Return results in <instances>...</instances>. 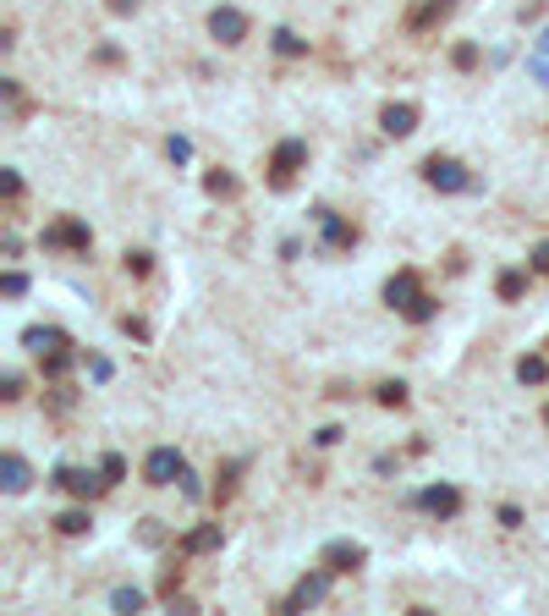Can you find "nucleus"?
I'll list each match as a JSON object with an SVG mask.
<instances>
[{"mask_svg":"<svg viewBox=\"0 0 549 616\" xmlns=\"http://www.w3.org/2000/svg\"><path fill=\"white\" fill-rule=\"evenodd\" d=\"M39 248H50V253H88V248H94V232H88L83 215H55V221L39 232Z\"/></svg>","mask_w":549,"mask_h":616,"instance_id":"f257e3e1","label":"nucleus"},{"mask_svg":"<svg viewBox=\"0 0 549 616\" xmlns=\"http://www.w3.org/2000/svg\"><path fill=\"white\" fill-rule=\"evenodd\" d=\"M264 171H269V187L274 193H286L297 182V171H308V144L302 138H281V144L269 149V166Z\"/></svg>","mask_w":549,"mask_h":616,"instance_id":"f03ea898","label":"nucleus"},{"mask_svg":"<svg viewBox=\"0 0 549 616\" xmlns=\"http://www.w3.org/2000/svg\"><path fill=\"white\" fill-rule=\"evenodd\" d=\"M418 171H423V182H429L434 193H472V187H478V176H472L456 155H429Z\"/></svg>","mask_w":549,"mask_h":616,"instance_id":"7ed1b4c3","label":"nucleus"},{"mask_svg":"<svg viewBox=\"0 0 549 616\" xmlns=\"http://www.w3.org/2000/svg\"><path fill=\"white\" fill-rule=\"evenodd\" d=\"M330 583H335V573L330 567H313V573H302L297 583H292V594L274 605L281 616H297V611H313V605H324V594H330Z\"/></svg>","mask_w":549,"mask_h":616,"instance_id":"20e7f679","label":"nucleus"},{"mask_svg":"<svg viewBox=\"0 0 549 616\" xmlns=\"http://www.w3.org/2000/svg\"><path fill=\"white\" fill-rule=\"evenodd\" d=\"M50 485L66 490V496H78V501H94V496L110 490V479H105L99 468H72V462H60V468L50 473Z\"/></svg>","mask_w":549,"mask_h":616,"instance_id":"39448f33","label":"nucleus"},{"mask_svg":"<svg viewBox=\"0 0 549 616\" xmlns=\"http://www.w3.org/2000/svg\"><path fill=\"white\" fill-rule=\"evenodd\" d=\"M313 221H319V253H352L358 248V226L347 215H335L330 204H319Z\"/></svg>","mask_w":549,"mask_h":616,"instance_id":"423d86ee","label":"nucleus"},{"mask_svg":"<svg viewBox=\"0 0 549 616\" xmlns=\"http://www.w3.org/2000/svg\"><path fill=\"white\" fill-rule=\"evenodd\" d=\"M181 473H187V457H181L176 446H154V451L144 457V485H154V490L181 485Z\"/></svg>","mask_w":549,"mask_h":616,"instance_id":"0eeeda50","label":"nucleus"},{"mask_svg":"<svg viewBox=\"0 0 549 616\" xmlns=\"http://www.w3.org/2000/svg\"><path fill=\"white\" fill-rule=\"evenodd\" d=\"M406 507H418V512L451 523V517L461 512V490H456V485H423V490H412V496H406Z\"/></svg>","mask_w":549,"mask_h":616,"instance_id":"6e6552de","label":"nucleus"},{"mask_svg":"<svg viewBox=\"0 0 549 616\" xmlns=\"http://www.w3.org/2000/svg\"><path fill=\"white\" fill-rule=\"evenodd\" d=\"M368 562V545H358V539H330L324 551H319V567H330L335 578H347V573H358Z\"/></svg>","mask_w":549,"mask_h":616,"instance_id":"1a4fd4ad","label":"nucleus"},{"mask_svg":"<svg viewBox=\"0 0 549 616\" xmlns=\"http://www.w3.org/2000/svg\"><path fill=\"white\" fill-rule=\"evenodd\" d=\"M418 121H423V110L412 105V100L379 105V132H385V138H412V132H418Z\"/></svg>","mask_w":549,"mask_h":616,"instance_id":"9d476101","label":"nucleus"},{"mask_svg":"<svg viewBox=\"0 0 549 616\" xmlns=\"http://www.w3.org/2000/svg\"><path fill=\"white\" fill-rule=\"evenodd\" d=\"M418 298H423V276H418L412 264H406V270H395V276L385 281V303H390L395 314H406V308L418 303Z\"/></svg>","mask_w":549,"mask_h":616,"instance_id":"9b49d317","label":"nucleus"},{"mask_svg":"<svg viewBox=\"0 0 549 616\" xmlns=\"http://www.w3.org/2000/svg\"><path fill=\"white\" fill-rule=\"evenodd\" d=\"M220 545H226V528L220 523H198V528H187L176 539V556H209V551H220Z\"/></svg>","mask_w":549,"mask_h":616,"instance_id":"f8f14e48","label":"nucleus"},{"mask_svg":"<svg viewBox=\"0 0 549 616\" xmlns=\"http://www.w3.org/2000/svg\"><path fill=\"white\" fill-rule=\"evenodd\" d=\"M209 33H215L220 44H242V39H247V12H237V6H215V12H209Z\"/></svg>","mask_w":549,"mask_h":616,"instance_id":"ddd939ff","label":"nucleus"},{"mask_svg":"<svg viewBox=\"0 0 549 616\" xmlns=\"http://www.w3.org/2000/svg\"><path fill=\"white\" fill-rule=\"evenodd\" d=\"M451 12H456V0H418V6L406 12V33H429V28H440Z\"/></svg>","mask_w":549,"mask_h":616,"instance_id":"4468645a","label":"nucleus"},{"mask_svg":"<svg viewBox=\"0 0 549 616\" xmlns=\"http://www.w3.org/2000/svg\"><path fill=\"white\" fill-rule=\"evenodd\" d=\"M23 347H28L33 358H50V353H60V347H72V336L55 330V325H28V330H23Z\"/></svg>","mask_w":549,"mask_h":616,"instance_id":"2eb2a0df","label":"nucleus"},{"mask_svg":"<svg viewBox=\"0 0 549 616\" xmlns=\"http://www.w3.org/2000/svg\"><path fill=\"white\" fill-rule=\"evenodd\" d=\"M33 485V468L17 457V451H6V457H0V490H6V496H23Z\"/></svg>","mask_w":549,"mask_h":616,"instance_id":"dca6fc26","label":"nucleus"},{"mask_svg":"<svg viewBox=\"0 0 549 616\" xmlns=\"http://www.w3.org/2000/svg\"><path fill=\"white\" fill-rule=\"evenodd\" d=\"M94 528V512H88V501L83 507H66L60 517H55V534H66V539H83Z\"/></svg>","mask_w":549,"mask_h":616,"instance_id":"f3484780","label":"nucleus"},{"mask_svg":"<svg viewBox=\"0 0 549 616\" xmlns=\"http://www.w3.org/2000/svg\"><path fill=\"white\" fill-rule=\"evenodd\" d=\"M527 276H533V270H500V276H495V298L500 303H516L527 292Z\"/></svg>","mask_w":549,"mask_h":616,"instance_id":"a211bd4d","label":"nucleus"},{"mask_svg":"<svg viewBox=\"0 0 549 616\" xmlns=\"http://www.w3.org/2000/svg\"><path fill=\"white\" fill-rule=\"evenodd\" d=\"M72 364H78V347H60V353L39 358V369H44V380H50V385H60L66 374H72Z\"/></svg>","mask_w":549,"mask_h":616,"instance_id":"6ab92c4d","label":"nucleus"},{"mask_svg":"<svg viewBox=\"0 0 549 616\" xmlns=\"http://www.w3.org/2000/svg\"><path fill=\"white\" fill-rule=\"evenodd\" d=\"M516 380H522V385H544V380H549V353H527V358H516Z\"/></svg>","mask_w":549,"mask_h":616,"instance_id":"aec40b11","label":"nucleus"},{"mask_svg":"<svg viewBox=\"0 0 549 616\" xmlns=\"http://www.w3.org/2000/svg\"><path fill=\"white\" fill-rule=\"evenodd\" d=\"M203 193H209V198H237V193H242V182H237L231 171H220V166H215V171H203Z\"/></svg>","mask_w":549,"mask_h":616,"instance_id":"412c9836","label":"nucleus"},{"mask_svg":"<svg viewBox=\"0 0 549 616\" xmlns=\"http://www.w3.org/2000/svg\"><path fill=\"white\" fill-rule=\"evenodd\" d=\"M269 44H274V55H286V61L308 55V39H302V33H292V28H274V33H269Z\"/></svg>","mask_w":549,"mask_h":616,"instance_id":"4be33fe9","label":"nucleus"},{"mask_svg":"<svg viewBox=\"0 0 549 616\" xmlns=\"http://www.w3.org/2000/svg\"><path fill=\"white\" fill-rule=\"evenodd\" d=\"M374 402H379V407H406L412 391H406L401 380H379V385H374Z\"/></svg>","mask_w":549,"mask_h":616,"instance_id":"5701e85b","label":"nucleus"},{"mask_svg":"<svg viewBox=\"0 0 549 616\" xmlns=\"http://www.w3.org/2000/svg\"><path fill=\"white\" fill-rule=\"evenodd\" d=\"M121 264H126V276H137V281L154 276V253H149V248H126V253H121Z\"/></svg>","mask_w":549,"mask_h":616,"instance_id":"b1692460","label":"nucleus"},{"mask_svg":"<svg viewBox=\"0 0 549 616\" xmlns=\"http://www.w3.org/2000/svg\"><path fill=\"white\" fill-rule=\"evenodd\" d=\"M247 462H226L220 473H215V501H231V490H237V473H242Z\"/></svg>","mask_w":549,"mask_h":616,"instance_id":"393cba45","label":"nucleus"},{"mask_svg":"<svg viewBox=\"0 0 549 616\" xmlns=\"http://www.w3.org/2000/svg\"><path fill=\"white\" fill-rule=\"evenodd\" d=\"M0 298H6V303L28 298V276H23V270H6V276H0Z\"/></svg>","mask_w":549,"mask_h":616,"instance_id":"a878e982","label":"nucleus"},{"mask_svg":"<svg viewBox=\"0 0 549 616\" xmlns=\"http://www.w3.org/2000/svg\"><path fill=\"white\" fill-rule=\"evenodd\" d=\"M434 314H440V303H434V298H429V292H423V298H418V303H412V308H406V314H401V319H406V325H429V319H434Z\"/></svg>","mask_w":549,"mask_h":616,"instance_id":"bb28decb","label":"nucleus"},{"mask_svg":"<svg viewBox=\"0 0 549 616\" xmlns=\"http://www.w3.org/2000/svg\"><path fill=\"white\" fill-rule=\"evenodd\" d=\"M110 605H116V611H144V589L121 583V589H110Z\"/></svg>","mask_w":549,"mask_h":616,"instance_id":"cd10ccee","label":"nucleus"},{"mask_svg":"<svg viewBox=\"0 0 549 616\" xmlns=\"http://www.w3.org/2000/svg\"><path fill=\"white\" fill-rule=\"evenodd\" d=\"M160 600H165V605H171V600H181V567H176V562L160 573Z\"/></svg>","mask_w":549,"mask_h":616,"instance_id":"c85d7f7f","label":"nucleus"},{"mask_svg":"<svg viewBox=\"0 0 549 616\" xmlns=\"http://www.w3.org/2000/svg\"><path fill=\"white\" fill-rule=\"evenodd\" d=\"M451 66H456V72H472V66H478V44H472V39H461V44L451 50Z\"/></svg>","mask_w":549,"mask_h":616,"instance_id":"c756f323","label":"nucleus"},{"mask_svg":"<svg viewBox=\"0 0 549 616\" xmlns=\"http://www.w3.org/2000/svg\"><path fill=\"white\" fill-rule=\"evenodd\" d=\"M99 473L110 479V485H121V479H126V457H121V451H105V457H99Z\"/></svg>","mask_w":549,"mask_h":616,"instance_id":"7c9ffc66","label":"nucleus"},{"mask_svg":"<svg viewBox=\"0 0 549 616\" xmlns=\"http://www.w3.org/2000/svg\"><path fill=\"white\" fill-rule=\"evenodd\" d=\"M0 193H6V204H17L23 198V171H12V166L0 171Z\"/></svg>","mask_w":549,"mask_h":616,"instance_id":"2f4dec72","label":"nucleus"},{"mask_svg":"<svg viewBox=\"0 0 549 616\" xmlns=\"http://www.w3.org/2000/svg\"><path fill=\"white\" fill-rule=\"evenodd\" d=\"M0 94H6L12 116H23V110H28V105H23V83H17V78H0Z\"/></svg>","mask_w":549,"mask_h":616,"instance_id":"473e14b6","label":"nucleus"},{"mask_svg":"<svg viewBox=\"0 0 549 616\" xmlns=\"http://www.w3.org/2000/svg\"><path fill=\"white\" fill-rule=\"evenodd\" d=\"M17 396H23V374L6 369V374H0V402H17Z\"/></svg>","mask_w":549,"mask_h":616,"instance_id":"72a5a7b5","label":"nucleus"},{"mask_svg":"<svg viewBox=\"0 0 549 616\" xmlns=\"http://www.w3.org/2000/svg\"><path fill=\"white\" fill-rule=\"evenodd\" d=\"M121 330H126L132 341H149V319H137V314H121Z\"/></svg>","mask_w":549,"mask_h":616,"instance_id":"f704fd0d","label":"nucleus"},{"mask_svg":"<svg viewBox=\"0 0 549 616\" xmlns=\"http://www.w3.org/2000/svg\"><path fill=\"white\" fill-rule=\"evenodd\" d=\"M527 270H533V276H549V242H538V248L527 253Z\"/></svg>","mask_w":549,"mask_h":616,"instance_id":"c9c22d12","label":"nucleus"},{"mask_svg":"<svg viewBox=\"0 0 549 616\" xmlns=\"http://www.w3.org/2000/svg\"><path fill=\"white\" fill-rule=\"evenodd\" d=\"M165 155H171L176 166H187V160H192V144H187V138H171V144H165Z\"/></svg>","mask_w":549,"mask_h":616,"instance_id":"e433bc0d","label":"nucleus"},{"mask_svg":"<svg viewBox=\"0 0 549 616\" xmlns=\"http://www.w3.org/2000/svg\"><path fill=\"white\" fill-rule=\"evenodd\" d=\"M495 517H500V528H522V507H511V501H506Z\"/></svg>","mask_w":549,"mask_h":616,"instance_id":"4c0bfd02","label":"nucleus"},{"mask_svg":"<svg viewBox=\"0 0 549 616\" xmlns=\"http://www.w3.org/2000/svg\"><path fill=\"white\" fill-rule=\"evenodd\" d=\"M340 435H347V430H340V424H324V430H319V435H313V441H319V446H335V441H340Z\"/></svg>","mask_w":549,"mask_h":616,"instance_id":"58836bf2","label":"nucleus"},{"mask_svg":"<svg viewBox=\"0 0 549 616\" xmlns=\"http://www.w3.org/2000/svg\"><path fill=\"white\" fill-rule=\"evenodd\" d=\"M94 61H99V66H116V61H121V50H116V44H99V50H94Z\"/></svg>","mask_w":549,"mask_h":616,"instance_id":"ea45409f","label":"nucleus"},{"mask_svg":"<svg viewBox=\"0 0 549 616\" xmlns=\"http://www.w3.org/2000/svg\"><path fill=\"white\" fill-rule=\"evenodd\" d=\"M181 496H187V501H198V496H203V485H198L192 473H181Z\"/></svg>","mask_w":549,"mask_h":616,"instance_id":"a19ab883","label":"nucleus"},{"mask_svg":"<svg viewBox=\"0 0 549 616\" xmlns=\"http://www.w3.org/2000/svg\"><path fill=\"white\" fill-rule=\"evenodd\" d=\"M88 374L94 380H110V358H88Z\"/></svg>","mask_w":549,"mask_h":616,"instance_id":"79ce46f5","label":"nucleus"},{"mask_svg":"<svg viewBox=\"0 0 549 616\" xmlns=\"http://www.w3.org/2000/svg\"><path fill=\"white\" fill-rule=\"evenodd\" d=\"M110 12H116V17H126V12H137V0H110Z\"/></svg>","mask_w":549,"mask_h":616,"instance_id":"37998d69","label":"nucleus"},{"mask_svg":"<svg viewBox=\"0 0 549 616\" xmlns=\"http://www.w3.org/2000/svg\"><path fill=\"white\" fill-rule=\"evenodd\" d=\"M544 430H549V402H544Z\"/></svg>","mask_w":549,"mask_h":616,"instance_id":"c03bdc74","label":"nucleus"}]
</instances>
